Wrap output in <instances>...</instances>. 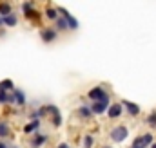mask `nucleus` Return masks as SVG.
I'll list each match as a JSON object with an SVG mask.
<instances>
[{
	"label": "nucleus",
	"mask_w": 156,
	"mask_h": 148,
	"mask_svg": "<svg viewBox=\"0 0 156 148\" xmlns=\"http://www.w3.org/2000/svg\"><path fill=\"white\" fill-rule=\"evenodd\" d=\"M127 134H129V130H127L125 126H116V128L111 132V137H113V141H116V143H122V141L127 137Z\"/></svg>",
	"instance_id": "1"
},
{
	"label": "nucleus",
	"mask_w": 156,
	"mask_h": 148,
	"mask_svg": "<svg viewBox=\"0 0 156 148\" xmlns=\"http://www.w3.org/2000/svg\"><path fill=\"white\" fill-rule=\"evenodd\" d=\"M151 143H153V136H151V134H145V136H142V137H136V139H134L133 148H145V146H149Z\"/></svg>",
	"instance_id": "2"
},
{
	"label": "nucleus",
	"mask_w": 156,
	"mask_h": 148,
	"mask_svg": "<svg viewBox=\"0 0 156 148\" xmlns=\"http://www.w3.org/2000/svg\"><path fill=\"white\" fill-rule=\"evenodd\" d=\"M89 98H91L93 101H96V103H98V101L105 99V98H107V94L102 90V87H94L93 90H89Z\"/></svg>",
	"instance_id": "3"
},
{
	"label": "nucleus",
	"mask_w": 156,
	"mask_h": 148,
	"mask_svg": "<svg viewBox=\"0 0 156 148\" xmlns=\"http://www.w3.org/2000/svg\"><path fill=\"white\" fill-rule=\"evenodd\" d=\"M107 105H109V96H107L105 99L98 101V103H93V109H91V110L94 112V114H102V112L107 109Z\"/></svg>",
	"instance_id": "4"
},
{
	"label": "nucleus",
	"mask_w": 156,
	"mask_h": 148,
	"mask_svg": "<svg viewBox=\"0 0 156 148\" xmlns=\"http://www.w3.org/2000/svg\"><path fill=\"white\" fill-rule=\"evenodd\" d=\"M49 112H53V123L56 125V126H60V123H62V119H60V112L56 107H53V105H49V107H45Z\"/></svg>",
	"instance_id": "5"
},
{
	"label": "nucleus",
	"mask_w": 156,
	"mask_h": 148,
	"mask_svg": "<svg viewBox=\"0 0 156 148\" xmlns=\"http://www.w3.org/2000/svg\"><path fill=\"white\" fill-rule=\"evenodd\" d=\"M107 116L113 117V119L120 117V116H122V105H111V107H109V112H107Z\"/></svg>",
	"instance_id": "6"
},
{
	"label": "nucleus",
	"mask_w": 156,
	"mask_h": 148,
	"mask_svg": "<svg viewBox=\"0 0 156 148\" xmlns=\"http://www.w3.org/2000/svg\"><path fill=\"white\" fill-rule=\"evenodd\" d=\"M60 13H62V15H64V18L67 20L69 27H73V29H75V27H78V22L73 18V16H71V15H69V13H67V11H66V9H60Z\"/></svg>",
	"instance_id": "7"
},
{
	"label": "nucleus",
	"mask_w": 156,
	"mask_h": 148,
	"mask_svg": "<svg viewBox=\"0 0 156 148\" xmlns=\"http://www.w3.org/2000/svg\"><path fill=\"white\" fill-rule=\"evenodd\" d=\"M123 105L127 107V110H129L131 116H136V114L140 112V107H138V105H134V103H131V101H123Z\"/></svg>",
	"instance_id": "8"
},
{
	"label": "nucleus",
	"mask_w": 156,
	"mask_h": 148,
	"mask_svg": "<svg viewBox=\"0 0 156 148\" xmlns=\"http://www.w3.org/2000/svg\"><path fill=\"white\" fill-rule=\"evenodd\" d=\"M15 103H18V105H24L26 103V96H24V92H20V90H15Z\"/></svg>",
	"instance_id": "9"
},
{
	"label": "nucleus",
	"mask_w": 156,
	"mask_h": 148,
	"mask_svg": "<svg viewBox=\"0 0 156 148\" xmlns=\"http://www.w3.org/2000/svg\"><path fill=\"white\" fill-rule=\"evenodd\" d=\"M37 128H38V121H33V123H29V125L24 128V132H26V134H31V132H35Z\"/></svg>",
	"instance_id": "10"
},
{
	"label": "nucleus",
	"mask_w": 156,
	"mask_h": 148,
	"mask_svg": "<svg viewBox=\"0 0 156 148\" xmlns=\"http://www.w3.org/2000/svg\"><path fill=\"white\" fill-rule=\"evenodd\" d=\"M11 89H13V81H11V79H5V81L0 83V90L5 92V90H11Z\"/></svg>",
	"instance_id": "11"
},
{
	"label": "nucleus",
	"mask_w": 156,
	"mask_h": 148,
	"mask_svg": "<svg viewBox=\"0 0 156 148\" xmlns=\"http://www.w3.org/2000/svg\"><path fill=\"white\" fill-rule=\"evenodd\" d=\"M55 36H56L55 31H42V38H44V42H51Z\"/></svg>",
	"instance_id": "12"
},
{
	"label": "nucleus",
	"mask_w": 156,
	"mask_h": 148,
	"mask_svg": "<svg viewBox=\"0 0 156 148\" xmlns=\"http://www.w3.org/2000/svg\"><path fill=\"white\" fill-rule=\"evenodd\" d=\"M42 143H45V136H37V139H33V148H38L42 146Z\"/></svg>",
	"instance_id": "13"
},
{
	"label": "nucleus",
	"mask_w": 156,
	"mask_h": 148,
	"mask_svg": "<svg viewBox=\"0 0 156 148\" xmlns=\"http://www.w3.org/2000/svg\"><path fill=\"white\" fill-rule=\"evenodd\" d=\"M5 25H15L16 24V18L13 16V15H9V16H4V20H2Z\"/></svg>",
	"instance_id": "14"
},
{
	"label": "nucleus",
	"mask_w": 156,
	"mask_h": 148,
	"mask_svg": "<svg viewBox=\"0 0 156 148\" xmlns=\"http://www.w3.org/2000/svg\"><path fill=\"white\" fill-rule=\"evenodd\" d=\"M9 11H11L9 4H0V13H2L4 16H9Z\"/></svg>",
	"instance_id": "15"
},
{
	"label": "nucleus",
	"mask_w": 156,
	"mask_h": 148,
	"mask_svg": "<svg viewBox=\"0 0 156 148\" xmlns=\"http://www.w3.org/2000/svg\"><path fill=\"white\" fill-rule=\"evenodd\" d=\"M7 132H9L7 123L5 121H0V136H7Z\"/></svg>",
	"instance_id": "16"
},
{
	"label": "nucleus",
	"mask_w": 156,
	"mask_h": 148,
	"mask_svg": "<svg viewBox=\"0 0 156 148\" xmlns=\"http://www.w3.org/2000/svg\"><path fill=\"white\" fill-rule=\"evenodd\" d=\"M91 114H93V110L87 109V107H82V109H80V116H82V117H89Z\"/></svg>",
	"instance_id": "17"
},
{
	"label": "nucleus",
	"mask_w": 156,
	"mask_h": 148,
	"mask_svg": "<svg viewBox=\"0 0 156 148\" xmlns=\"http://www.w3.org/2000/svg\"><path fill=\"white\" fill-rule=\"evenodd\" d=\"M56 25H58L60 29H67V25H69V24H67V20H66V18H60V20L56 22Z\"/></svg>",
	"instance_id": "18"
},
{
	"label": "nucleus",
	"mask_w": 156,
	"mask_h": 148,
	"mask_svg": "<svg viewBox=\"0 0 156 148\" xmlns=\"http://www.w3.org/2000/svg\"><path fill=\"white\" fill-rule=\"evenodd\" d=\"M91 146H93V137L87 136V137L83 139V148H91Z\"/></svg>",
	"instance_id": "19"
},
{
	"label": "nucleus",
	"mask_w": 156,
	"mask_h": 148,
	"mask_svg": "<svg viewBox=\"0 0 156 148\" xmlns=\"http://www.w3.org/2000/svg\"><path fill=\"white\" fill-rule=\"evenodd\" d=\"M45 15H47V16H49L51 20H55V18H56V9H49V7H47V11H45Z\"/></svg>",
	"instance_id": "20"
},
{
	"label": "nucleus",
	"mask_w": 156,
	"mask_h": 148,
	"mask_svg": "<svg viewBox=\"0 0 156 148\" xmlns=\"http://www.w3.org/2000/svg\"><path fill=\"white\" fill-rule=\"evenodd\" d=\"M149 123H151V125H156V112L151 116V117H149Z\"/></svg>",
	"instance_id": "21"
},
{
	"label": "nucleus",
	"mask_w": 156,
	"mask_h": 148,
	"mask_svg": "<svg viewBox=\"0 0 156 148\" xmlns=\"http://www.w3.org/2000/svg\"><path fill=\"white\" fill-rule=\"evenodd\" d=\"M58 148H69V146H67V145H60Z\"/></svg>",
	"instance_id": "22"
},
{
	"label": "nucleus",
	"mask_w": 156,
	"mask_h": 148,
	"mask_svg": "<svg viewBox=\"0 0 156 148\" xmlns=\"http://www.w3.org/2000/svg\"><path fill=\"white\" fill-rule=\"evenodd\" d=\"M0 148H7V146H5V145H4V143H0Z\"/></svg>",
	"instance_id": "23"
},
{
	"label": "nucleus",
	"mask_w": 156,
	"mask_h": 148,
	"mask_svg": "<svg viewBox=\"0 0 156 148\" xmlns=\"http://www.w3.org/2000/svg\"><path fill=\"white\" fill-rule=\"evenodd\" d=\"M153 148H156V145H153Z\"/></svg>",
	"instance_id": "24"
}]
</instances>
